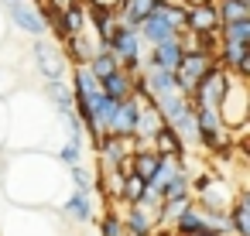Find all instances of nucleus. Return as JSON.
<instances>
[{"mask_svg": "<svg viewBox=\"0 0 250 236\" xmlns=\"http://www.w3.org/2000/svg\"><path fill=\"white\" fill-rule=\"evenodd\" d=\"M141 35H144L147 41H154V45H158V41H165V38H175V31H171L158 14H147V18L141 21Z\"/></svg>", "mask_w": 250, "mask_h": 236, "instance_id": "0eeeda50", "label": "nucleus"}, {"mask_svg": "<svg viewBox=\"0 0 250 236\" xmlns=\"http://www.w3.org/2000/svg\"><path fill=\"white\" fill-rule=\"evenodd\" d=\"M247 18V0H223V21H240Z\"/></svg>", "mask_w": 250, "mask_h": 236, "instance_id": "4468645a", "label": "nucleus"}, {"mask_svg": "<svg viewBox=\"0 0 250 236\" xmlns=\"http://www.w3.org/2000/svg\"><path fill=\"white\" fill-rule=\"evenodd\" d=\"M35 55H38V62H42V72L48 76V79H62V55L55 52V48H48V45H35Z\"/></svg>", "mask_w": 250, "mask_h": 236, "instance_id": "423d86ee", "label": "nucleus"}, {"mask_svg": "<svg viewBox=\"0 0 250 236\" xmlns=\"http://www.w3.org/2000/svg\"><path fill=\"white\" fill-rule=\"evenodd\" d=\"M182 55H185V48L178 45V38H165V41L154 45V65L158 69H171L175 72V65L182 62Z\"/></svg>", "mask_w": 250, "mask_h": 236, "instance_id": "7ed1b4c3", "label": "nucleus"}, {"mask_svg": "<svg viewBox=\"0 0 250 236\" xmlns=\"http://www.w3.org/2000/svg\"><path fill=\"white\" fill-rule=\"evenodd\" d=\"M175 72H178V86L182 89H195L199 79L209 72V59L206 55H182V62L175 65Z\"/></svg>", "mask_w": 250, "mask_h": 236, "instance_id": "f03ea898", "label": "nucleus"}, {"mask_svg": "<svg viewBox=\"0 0 250 236\" xmlns=\"http://www.w3.org/2000/svg\"><path fill=\"white\" fill-rule=\"evenodd\" d=\"M158 157H151V154H144V157H137V171H144L141 178H154V171H158Z\"/></svg>", "mask_w": 250, "mask_h": 236, "instance_id": "dca6fc26", "label": "nucleus"}, {"mask_svg": "<svg viewBox=\"0 0 250 236\" xmlns=\"http://www.w3.org/2000/svg\"><path fill=\"white\" fill-rule=\"evenodd\" d=\"M226 62L236 69H247V45H226Z\"/></svg>", "mask_w": 250, "mask_h": 236, "instance_id": "2eb2a0df", "label": "nucleus"}, {"mask_svg": "<svg viewBox=\"0 0 250 236\" xmlns=\"http://www.w3.org/2000/svg\"><path fill=\"white\" fill-rule=\"evenodd\" d=\"M144 86H147L154 96L171 93V89H175V72H171V69H158V65H154V69H151V76L144 79Z\"/></svg>", "mask_w": 250, "mask_h": 236, "instance_id": "1a4fd4ad", "label": "nucleus"}, {"mask_svg": "<svg viewBox=\"0 0 250 236\" xmlns=\"http://www.w3.org/2000/svg\"><path fill=\"white\" fill-rule=\"evenodd\" d=\"M96 79H106L110 72H117V59L110 55V52H100L96 59H93V69H89Z\"/></svg>", "mask_w": 250, "mask_h": 236, "instance_id": "f8f14e48", "label": "nucleus"}, {"mask_svg": "<svg viewBox=\"0 0 250 236\" xmlns=\"http://www.w3.org/2000/svg\"><path fill=\"white\" fill-rule=\"evenodd\" d=\"M158 140H161V151H168V154H175V151H178V137H175V134L158 130Z\"/></svg>", "mask_w": 250, "mask_h": 236, "instance_id": "f3484780", "label": "nucleus"}, {"mask_svg": "<svg viewBox=\"0 0 250 236\" xmlns=\"http://www.w3.org/2000/svg\"><path fill=\"white\" fill-rule=\"evenodd\" d=\"M106 127L113 134H130L137 127V103H117V110H113V117H110Z\"/></svg>", "mask_w": 250, "mask_h": 236, "instance_id": "20e7f679", "label": "nucleus"}, {"mask_svg": "<svg viewBox=\"0 0 250 236\" xmlns=\"http://www.w3.org/2000/svg\"><path fill=\"white\" fill-rule=\"evenodd\" d=\"M154 4H158V0H130V4H127V18H124V24H141V21L154 11Z\"/></svg>", "mask_w": 250, "mask_h": 236, "instance_id": "9b49d317", "label": "nucleus"}, {"mask_svg": "<svg viewBox=\"0 0 250 236\" xmlns=\"http://www.w3.org/2000/svg\"><path fill=\"white\" fill-rule=\"evenodd\" d=\"M48 96H52V99H55L62 110H69V106H72V93H69V89H65L59 79H48Z\"/></svg>", "mask_w": 250, "mask_h": 236, "instance_id": "ddd939ff", "label": "nucleus"}, {"mask_svg": "<svg viewBox=\"0 0 250 236\" xmlns=\"http://www.w3.org/2000/svg\"><path fill=\"white\" fill-rule=\"evenodd\" d=\"M250 41V21H226V45H247Z\"/></svg>", "mask_w": 250, "mask_h": 236, "instance_id": "9d476101", "label": "nucleus"}, {"mask_svg": "<svg viewBox=\"0 0 250 236\" xmlns=\"http://www.w3.org/2000/svg\"><path fill=\"white\" fill-rule=\"evenodd\" d=\"M11 18H14L24 31H31V35H42V31H45L42 11H35V7H28V4H14V7H11Z\"/></svg>", "mask_w": 250, "mask_h": 236, "instance_id": "39448f33", "label": "nucleus"}, {"mask_svg": "<svg viewBox=\"0 0 250 236\" xmlns=\"http://www.w3.org/2000/svg\"><path fill=\"white\" fill-rule=\"evenodd\" d=\"M236 229L247 233V202H240V209H236Z\"/></svg>", "mask_w": 250, "mask_h": 236, "instance_id": "a211bd4d", "label": "nucleus"}, {"mask_svg": "<svg viewBox=\"0 0 250 236\" xmlns=\"http://www.w3.org/2000/svg\"><path fill=\"white\" fill-rule=\"evenodd\" d=\"M216 21H219V14L209 4H202V7H195V11L185 14V24L195 28V31H209V28H216Z\"/></svg>", "mask_w": 250, "mask_h": 236, "instance_id": "6e6552de", "label": "nucleus"}, {"mask_svg": "<svg viewBox=\"0 0 250 236\" xmlns=\"http://www.w3.org/2000/svg\"><path fill=\"white\" fill-rule=\"evenodd\" d=\"M195 89H199V106H202V110H216V103L226 99V93H223V89H226V76H223L219 69H209V72L199 79Z\"/></svg>", "mask_w": 250, "mask_h": 236, "instance_id": "f257e3e1", "label": "nucleus"}]
</instances>
